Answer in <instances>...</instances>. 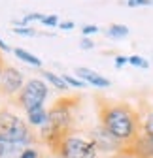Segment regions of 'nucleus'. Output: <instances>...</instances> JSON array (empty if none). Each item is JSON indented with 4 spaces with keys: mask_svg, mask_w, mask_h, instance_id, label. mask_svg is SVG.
<instances>
[{
    "mask_svg": "<svg viewBox=\"0 0 153 158\" xmlns=\"http://www.w3.org/2000/svg\"><path fill=\"white\" fill-rule=\"evenodd\" d=\"M100 124L123 145L140 134V115L127 104H108L100 107Z\"/></svg>",
    "mask_w": 153,
    "mask_h": 158,
    "instance_id": "1",
    "label": "nucleus"
},
{
    "mask_svg": "<svg viewBox=\"0 0 153 158\" xmlns=\"http://www.w3.org/2000/svg\"><path fill=\"white\" fill-rule=\"evenodd\" d=\"M0 139L21 147H30L36 141V134L34 128H30L28 123L15 111L0 109Z\"/></svg>",
    "mask_w": 153,
    "mask_h": 158,
    "instance_id": "2",
    "label": "nucleus"
},
{
    "mask_svg": "<svg viewBox=\"0 0 153 158\" xmlns=\"http://www.w3.org/2000/svg\"><path fill=\"white\" fill-rule=\"evenodd\" d=\"M55 152L61 158H98V151L89 137L70 132L57 143Z\"/></svg>",
    "mask_w": 153,
    "mask_h": 158,
    "instance_id": "3",
    "label": "nucleus"
},
{
    "mask_svg": "<svg viewBox=\"0 0 153 158\" xmlns=\"http://www.w3.org/2000/svg\"><path fill=\"white\" fill-rule=\"evenodd\" d=\"M47 98H49V85L42 77H30L27 79L21 92L15 96V104L17 107L27 111L34 106H44Z\"/></svg>",
    "mask_w": 153,
    "mask_h": 158,
    "instance_id": "4",
    "label": "nucleus"
},
{
    "mask_svg": "<svg viewBox=\"0 0 153 158\" xmlns=\"http://www.w3.org/2000/svg\"><path fill=\"white\" fill-rule=\"evenodd\" d=\"M27 79H25V73L15 68V66H4V72H2V77H0V92L2 96H8V98H15L21 89L25 87Z\"/></svg>",
    "mask_w": 153,
    "mask_h": 158,
    "instance_id": "5",
    "label": "nucleus"
},
{
    "mask_svg": "<svg viewBox=\"0 0 153 158\" xmlns=\"http://www.w3.org/2000/svg\"><path fill=\"white\" fill-rule=\"evenodd\" d=\"M49 124L64 137V135L70 132L72 124H74L72 106L66 104V102H57V104L49 109Z\"/></svg>",
    "mask_w": 153,
    "mask_h": 158,
    "instance_id": "6",
    "label": "nucleus"
},
{
    "mask_svg": "<svg viewBox=\"0 0 153 158\" xmlns=\"http://www.w3.org/2000/svg\"><path fill=\"white\" fill-rule=\"evenodd\" d=\"M89 139L94 143V147H97V151L98 152H104V154H111V152H117V151H121L125 145L123 143H119L116 137H113L102 124H98V126H94L93 130H91V134H89Z\"/></svg>",
    "mask_w": 153,
    "mask_h": 158,
    "instance_id": "7",
    "label": "nucleus"
},
{
    "mask_svg": "<svg viewBox=\"0 0 153 158\" xmlns=\"http://www.w3.org/2000/svg\"><path fill=\"white\" fill-rule=\"evenodd\" d=\"M74 75L80 77L87 87H94V89H110L111 87V81H110L108 77H104L102 73L94 72L91 68H83V66L81 68H76Z\"/></svg>",
    "mask_w": 153,
    "mask_h": 158,
    "instance_id": "8",
    "label": "nucleus"
},
{
    "mask_svg": "<svg viewBox=\"0 0 153 158\" xmlns=\"http://www.w3.org/2000/svg\"><path fill=\"white\" fill-rule=\"evenodd\" d=\"M25 121L30 128H42L49 123V109H46V106H34L25 111Z\"/></svg>",
    "mask_w": 153,
    "mask_h": 158,
    "instance_id": "9",
    "label": "nucleus"
},
{
    "mask_svg": "<svg viewBox=\"0 0 153 158\" xmlns=\"http://www.w3.org/2000/svg\"><path fill=\"white\" fill-rule=\"evenodd\" d=\"M13 55H15L21 62H25V64H28V66H32V68H36V70H42V66H44V62H42L40 56L32 55L30 51H27V49H23V47H13Z\"/></svg>",
    "mask_w": 153,
    "mask_h": 158,
    "instance_id": "10",
    "label": "nucleus"
},
{
    "mask_svg": "<svg viewBox=\"0 0 153 158\" xmlns=\"http://www.w3.org/2000/svg\"><path fill=\"white\" fill-rule=\"evenodd\" d=\"M42 79H44V81H46L49 87H53L55 90H59V92L70 90L68 85L64 83V79H63L61 73H55V72H51V70H44V72H42Z\"/></svg>",
    "mask_w": 153,
    "mask_h": 158,
    "instance_id": "11",
    "label": "nucleus"
},
{
    "mask_svg": "<svg viewBox=\"0 0 153 158\" xmlns=\"http://www.w3.org/2000/svg\"><path fill=\"white\" fill-rule=\"evenodd\" d=\"M23 149L25 147H21V145H15V143L0 139V158H17Z\"/></svg>",
    "mask_w": 153,
    "mask_h": 158,
    "instance_id": "12",
    "label": "nucleus"
},
{
    "mask_svg": "<svg viewBox=\"0 0 153 158\" xmlns=\"http://www.w3.org/2000/svg\"><path fill=\"white\" fill-rule=\"evenodd\" d=\"M129 34H130V28L127 25H121V23H113L106 28V36L111 40H125Z\"/></svg>",
    "mask_w": 153,
    "mask_h": 158,
    "instance_id": "13",
    "label": "nucleus"
},
{
    "mask_svg": "<svg viewBox=\"0 0 153 158\" xmlns=\"http://www.w3.org/2000/svg\"><path fill=\"white\" fill-rule=\"evenodd\" d=\"M140 132L144 135H147L151 143H153V109L146 111L142 117H140Z\"/></svg>",
    "mask_w": 153,
    "mask_h": 158,
    "instance_id": "14",
    "label": "nucleus"
},
{
    "mask_svg": "<svg viewBox=\"0 0 153 158\" xmlns=\"http://www.w3.org/2000/svg\"><path fill=\"white\" fill-rule=\"evenodd\" d=\"M42 19H44V13H38V11H34V13H27V15H23L21 19L13 21V27H30L32 23H40Z\"/></svg>",
    "mask_w": 153,
    "mask_h": 158,
    "instance_id": "15",
    "label": "nucleus"
},
{
    "mask_svg": "<svg viewBox=\"0 0 153 158\" xmlns=\"http://www.w3.org/2000/svg\"><path fill=\"white\" fill-rule=\"evenodd\" d=\"M11 32L15 36H21V38H38V36H42V32L36 30L34 27H11Z\"/></svg>",
    "mask_w": 153,
    "mask_h": 158,
    "instance_id": "16",
    "label": "nucleus"
},
{
    "mask_svg": "<svg viewBox=\"0 0 153 158\" xmlns=\"http://www.w3.org/2000/svg\"><path fill=\"white\" fill-rule=\"evenodd\" d=\"M63 79H64V83L68 85V89H87V85L81 81L80 77H76L74 73H61Z\"/></svg>",
    "mask_w": 153,
    "mask_h": 158,
    "instance_id": "17",
    "label": "nucleus"
},
{
    "mask_svg": "<svg viewBox=\"0 0 153 158\" xmlns=\"http://www.w3.org/2000/svg\"><path fill=\"white\" fill-rule=\"evenodd\" d=\"M129 66H134V68H140V70H147L149 68V60L142 55H130L129 56Z\"/></svg>",
    "mask_w": 153,
    "mask_h": 158,
    "instance_id": "18",
    "label": "nucleus"
},
{
    "mask_svg": "<svg viewBox=\"0 0 153 158\" xmlns=\"http://www.w3.org/2000/svg\"><path fill=\"white\" fill-rule=\"evenodd\" d=\"M59 23H61V19L55 13H44V19L40 21V25L46 28H55V27H59Z\"/></svg>",
    "mask_w": 153,
    "mask_h": 158,
    "instance_id": "19",
    "label": "nucleus"
},
{
    "mask_svg": "<svg viewBox=\"0 0 153 158\" xmlns=\"http://www.w3.org/2000/svg\"><path fill=\"white\" fill-rule=\"evenodd\" d=\"M17 158H42V152H40V149H38V147L30 145V147H25Z\"/></svg>",
    "mask_w": 153,
    "mask_h": 158,
    "instance_id": "20",
    "label": "nucleus"
},
{
    "mask_svg": "<svg viewBox=\"0 0 153 158\" xmlns=\"http://www.w3.org/2000/svg\"><path fill=\"white\" fill-rule=\"evenodd\" d=\"M98 32H100V28L97 25H83L81 27V38H91V36L98 34Z\"/></svg>",
    "mask_w": 153,
    "mask_h": 158,
    "instance_id": "21",
    "label": "nucleus"
},
{
    "mask_svg": "<svg viewBox=\"0 0 153 158\" xmlns=\"http://www.w3.org/2000/svg\"><path fill=\"white\" fill-rule=\"evenodd\" d=\"M125 4L129 8H147L153 6V0H125Z\"/></svg>",
    "mask_w": 153,
    "mask_h": 158,
    "instance_id": "22",
    "label": "nucleus"
},
{
    "mask_svg": "<svg viewBox=\"0 0 153 158\" xmlns=\"http://www.w3.org/2000/svg\"><path fill=\"white\" fill-rule=\"evenodd\" d=\"M127 64H129V56H125V55H117L116 58H113V66H116L117 70H121Z\"/></svg>",
    "mask_w": 153,
    "mask_h": 158,
    "instance_id": "23",
    "label": "nucleus"
},
{
    "mask_svg": "<svg viewBox=\"0 0 153 158\" xmlns=\"http://www.w3.org/2000/svg\"><path fill=\"white\" fill-rule=\"evenodd\" d=\"M80 47H81L83 51H89V49L94 47V42H93L91 38H81V40H80Z\"/></svg>",
    "mask_w": 153,
    "mask_h": 158,
    "instance_id": "24",
    "label": "nucleus"
},
{
    "mask_svg": "<svg viewBox=\"0 0 153 158\" xmlns=\"http://www.w3.org/2000/svg\"><path fill=\"white\" fill-rule=\"evenodd\" d=\"M0 53H13V47H10L6 44V40L0 36Z\"/></svg>",
    "mask_w": 153,
    "mask_h": 158,
    "instance_id": "25",
    "label": "nucleus"
},
{
    "mask_svg": "<svg viewBox=\"0 0 153 158\" xmlns=\"http://www.w3.org/2000/svg\"><path fill=\"white\" fill-rule=\"evenodd\" d=\"M74 27H76L74 21H61L59 23V28L61 30H74Z\"/></svg>",
    "mask_w": 153,
    "mask_h": 158,
    "instance_id": "26",
    "label": "nucleus"
},
{
    "mask_svg": "<svg viewBox=\"0 0 153 158\" xmlns=\"http://www.w3.org/2000/svg\"><path fill=\"white\" fill-rule=\"evenodd\" d=\"M4 60H2V56H0V77H2V72H4Z\"/></svg>",
    "mask_w": 153,
    "mask_h": 158,
    "instance_id": "27",
    "label": "nucleus"
}]
</instances>
